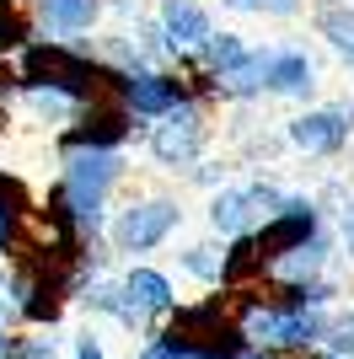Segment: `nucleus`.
<instances>
[{
    "label": "nucleus",
    "instance_id": "obj_12",
    "mask_svg": "<svg viewBox=\"0 0 354 359\" xmlns=\"http://www.w3.org/2000/svg\"><path fill=\"white\" fill-rule=\"evenodd\" d=\"M311 22H317V32L343 54V65H354V6L349 0H322V6L311 11Z\"/></svg>",
    "mask_w": 354,
    "mask_h": 359
},
{
    "label": "nucleus",
    "instance_id": "obj_22",
    "mask_svg": "<svg viewBox=\"0 0 354 359\" xmlns=\"http://www.w3.org/2000/svg\"><path fill=\"white\" fill-rule=\"evenodd\" d=\"M75 359H103V348L91 344V338H81V348H75Z\"/></svg>",
    "mask_w": 354,
    "mask_h": 359
},
{
    "label": "nucleus",
    "instance_id": "obj_3",
    "mask_svg": "<svg viewBox=\"0 0 354 359\" xmlns=\"http://www.w3.org/2000/svg\"><path fill=\"white\" fill-rule=\"evenodd\" d=\"M118 102H124L129 118H166L172 107L188 102V86L166 70H145V65H140V70L118 75Z\"/></svg>",
    "mask_w": 354,
    "mask_h": 359
},
{
    "label": "nucleus",
    "instance_id": "obj_14",
    "mask_svg": "<svg viewBox=\"0 0 354 359\" xmlns=\"http://www.w3.org/2000/svg\"><path fill=\"white\" fill-rule=\"evenodd\" d=\"M268 86V48L263 54H247L242 65H231L225 75H215V91L221 97H258Z\"/></svg>",
    "mask_w": 354,
    "mask_h": 359
},
{
    "label": "nucleus",
    "instance_id": "obj_8",
    "mask_svg": "<svg viewBox=\"0 0 354 359\" xmlns=\"http://www.w3.org/2000/svg\"><path fill=\"white\" fill-rule=\"evenodd\" d=\"M162 32L172 48H204L215 22H209V11L199 0H162Z\"/></svg>",
    "mask_w": 354,
    "mask_h": 359
},
{
    "label": "nucleus",
    "instance_id": "obj_24",
    "mask_svg": "<svg viewBox=\"0 0 354 359\" xmlns=\"http://www.w3.org/2000/svg\"><path fill=\"white\" fill-rule=\"evenodd\" d=\"M343 247H349V252H354V215H349V220H343Z\"/></svg>",
    "mask_w": 354,
    "mask_h": 359
},
{
    "label": "nucleus",
    "instance_id": "obj_16",
    "mask_svg": "<svg viewBox=\"0 0 354 359\" xmlns=\"http://www.w3.org/2000/svg\"><path fill=\"white\" fill-rule=\"evenodd\" d=\"M322 263H327V241H322V236H311L306 247H295V252L274 257V279H284V285H301V279H311Z\"/></svg>",
    "mask_w": 354,
    "mask_h": 359
},
{
    "label": "nucleus",
    "instance_id": "obj_20",
    "mask_svg": "<svg viewBox=\"0 0 354 359\" xmlns=\"http://www.w3.org/2000/svg\"><path fill=\"white\" fill-rule=\"evenodd\" d=\"M221 263H225V252H215V247H193V252L183 257V269L199 273V279H221Z\"/></svg>",
    "mask_w": 354,
    "mask_h": 359
},
{
    "label": "nucleus",
    "instance_id": "obj_11",
    "mask_svg": "<svg viewBox=\"0 0 354 359\" xmlns=\"http://www.w3.org/2000/svg\"><path fill=\"white\" fill-rule=\"evenodd\" d=\"M252 220H258V204H252L247 188H221V194L209 198V225L225 231V236H247Z\"/></svg>",
    "mask_w": 354,
    "mask_h": 359
},
{
    "label": "nucleus",
    "instance_id": "obj_10",
    "mask_svg": "<svg viewBox=\"0 0 354 359\" xmlns=\"http://www.w3.org/2000/svg\"><path fill=\"white\" fill-rule=\"evenodd\" d=\"M103 16V0H38V22L59 38H75V32H91Z\"/></svg>",
    "mask_w": 354,
    "mask_h": 359
},
{
    "label": "nucleus",
    "instance_id": "obj_6",
    "mask_svg": "<svg viewBox=\"0 0 354 359\" xmlns=\"http://www.w3.org/2000/svg\"><path fill=\"white\" fill-rule=\"evenodd\" d=\"M129 113H124V102H91L86 113H81V123H70L65 135H59V145H65V156L70 150H118L124 145V135H129Z\"/></svg>",
    "mask_w": 354,
    "mask_h": 359
},
{
    "label": "nucleus",
    "instance_id": "obj_21",
    "mask_svg": "<svg viewBox=\"0 0 354 359\" xmlns=\"http://www.w3.org/2000/svg\"><path fill=\"white\" fill-rule=\"evenodd\" d=\"M263 11L268 16H295V11H301V0H263Z\"/></svg>",
    "mask_w": 354,
    "mask_h": 359
},
{
    "label": "nucleus",
    "instance_id": "obj_18",
    "mask_svg": "<svg viewBox=\"0 0 354 359\" xmlns=\"http://www.w3.org/2000/svg\"><path fill=\"white\" fill-rule=\"evenodd\" d=\"M27 107L38 113V118H48V123H59V118L75 113V102L65 97V91H54V86H27Z\"/></svg>",
    "mask_w": 354,
    "mask_h": 359
},
{
    "label": "nucleus",
    "instance_id": "obj_17",
    "mask_svg": "<svg viewBox=\"0 0 354 359\" xmlns=\"http://www.w3.org/2000/svg\"><path fill=\"white\" fill-rule=\"evenodd\" d=\"M199 54H204L209 75H225V70H231V65H242V60H247L252 48L242 43V32H209V38H204V48H199Z\"/></svg>",
    "mask_w": 354,
    "mask_h": 359
},
{
    "label": "nucleus",
    "instance_id": "obj_15",
    "mask_svg": "<svg viewBox=\"0 0 354 359\" xmlns=\"http://www.w3.org/2000/svg\"><path fill=\"white\" fill-rule=\"evenodd\" d=\"M124 295H129L140 311H166V306H172V285H166V273H156V269H129Z\"/></svg>",
    "mask_w": 354,
    "mask_h": 359
},
{
    "label": "nucleus",
    "instance_id": "obj_1",
    "mask_svg": "<svg viewBox=\"0 0 354 359\" xmlns=\"http://www.w3.org/2000/svg\"><path fill=\"white\" fill-rule=\"evenodd\" d=\"M124 177V161L118 150H70L65 156V172H59V188L70 198V215L81 231H103V204L113 194V182Z\"/></svg>",
    "mask_w": 354,
    "mask_h": 359
},
{
    "label": "nucleus",
    "instance_id": "obj_9",
    "mask_svg": "<svg viewBox=\"0 0 354 359\" xmlns=\"http://www.w3.org/2000/svg\"><path fill=\"white\" fill-rule=\"evenodd\" d=\"M317 70L301 48H268V97H311Z\"/></svg>",
    "mask_w": 354,
    "mask_h": 359
},
{
    "label": "nucleus",
    "instance_id": "obj_5",
    "mask_svg": "<svg viewBox=\"0 0 354 359\" xmlns=\"http://www.w3.org/2000/svg\"><path fill=\"white\" fill-rule=\"evenodd\" d=\"M311 236H317V204L301 198V194H284V204L268 215L263 231H258V241H263V252H268V269H274V257L306 247Z\"/></svg>",
    "mask_w": 354,
    "mask_h": 359
},
{
    "label": "nucleus",
    "instance_id": "obj_25",
    "mask_svg": "<svg viewBox=\"0 0 354 359\" xmlns=\"http://www.w3.org/2000/svg\"><path fill=\"white\" fill-rule=\"evenodd\" d=\"M343 113H349V129H354V102H349V107H343Z\"/></svg>",
    "mask_w": 354,
    "mask_h": 359
},
{
    "label": "nucleus",
    "instance_id": "obj_2",
    "mask_svg": "<svg viewBox=\"0 0 354 359\" xmlns=\"http://www.w3.org/2000/svg\"><path fill=\"white\" fill-rule=\"evenodd\" d=\"M177 225H183V210L172 198H140V204H129L113 220V247L118 252H150V247H162L172 236Z\"/></svg>",
    "mask_w": 354,
    "mask_h": 359
},
{
    "label": "nucleus",
    "instance_id": "obj_23",
    "mask_svg": "<svg viewBox=\"0 0 354 359\" xmlns=\"http://www.w3.org/2000/svg\"><path fill=\"white\" fill-rule=\"evenodd\" d=\"M231 11H263V0H225Z\"/></svg>",
    "mask_w": 354,
    "mask_h": 359
},
{
    "label": "nucleus",
    "instance_id": "obj_13",
    "mask_svg": "<svg viewBox=\"0 0 354 359\" xmlns=\"http://www.w3.org/2000/svg\"><path fill=\"white\" fill-rule=\"evenodd\" d=\"M263 269H268V252H263V241H258V231H247V236H236L231 252H225L221 285H247L252 273H263Z\"/></svg>",
    "mask_w": 354,
    "mask_h": 359
},
{
    "label": "nucleus",
    "instance_id": "obj_7",
    "mask_svg": "<svg viewBox=\"0 0 354 359\" xmlns=\"http://www.w3.org/2000/svg\"><path fill=\"white\" fill-rule=\"evenodd\" d=\"M290 145L306 150V156H339L343 140H349V113L343 107H317V113H301L290 118Z\"/></svg>",
    "mask_w": 354,
    "mask_h": 359
},
{
    "label": "nucleus",
    "instance_id": "obj_4",
    "mask_svg": "<svg viewBox=\"0 0 354 359\" xmlns=\"http://www.w3.org/2000/svg\"><path fill=\"white\" fill-rule=\"evenodd\" d=\"M204 135H209L204 113H199L193 102H183V107H172V113L150 129V156H156L162 166H172V172L177 166H193L199 150H204Z\"/></svg>",
    "mask_w": 354,
    "mask_h": 359
},
{
    "label": "nucleus",
    "instance_id": "obj_19",
    "mask_svg": "<svg viewBox=\"0 0 354 359\" xmlns=\"http://www.w3.org/2000/svg\"><path fill=\"white\" fill-rule=\"evenodd\" d=\"M0 215H6V220H27L32 215V194L22 188V177H11V172H0Z\"/></svg>",
    "mask_w": 354,
    "mask_h": 359
}]
</instances>
